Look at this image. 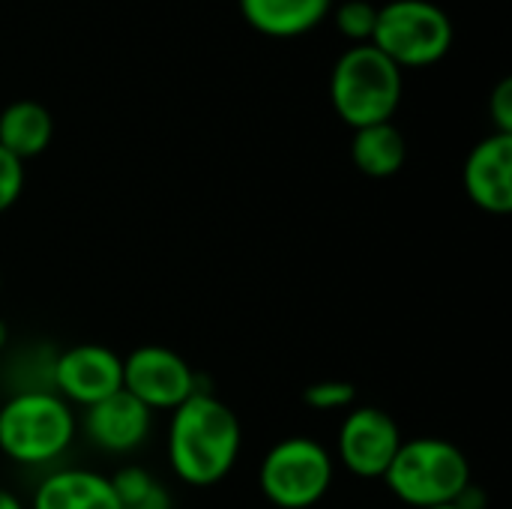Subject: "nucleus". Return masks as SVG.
<instances>
[{"mask_svg": "<svg viewBox=\"0 0 512 509\" xmlns=\"http://www.w3.org/2000/svg\"><path fill=\"white\" fill-rule=\"evenodd\" d=\"M330 450L306 435L282 438L267 450L258 468L261 495L279 509L315 507L333 486Z\"/></svg>", "mask_w": 512, "mask_h": 509, "instance_id": "39448f33", "label": "nucleus"}, {"mask_svg": "<svg viewBox=\"0 0 512 509\" xmlns=\"http://www.w3.org/2000/svg\"><path fill=\"white\" fill-rule=\"evenodd\" d=\"M117 390H123V357L105 345H72L54 360V393L69 405L90 408Z\"/></svg>", "mask_w": 512, "mask_h": 509, "instance_id": "1a4fd4ad", "label": "nucleus"}, {"mask_svg": "<svg viewBox=\"0 0 512 509\" xmlns=\"http://www.w3.org/2000/svg\"><path fill=\"white\" fill-rule=\"evenodd\" d=\"M330 99L351 129L390 123L402 102V69L372 42L351 45L333 66Z\"/></svg>", "mask_w": 512, "mask_h": 509, "instance_id": "7ed1b4c3", "label": "nucleus"}, {"mask_svg": "<svg viewBox=\"0 0 512 509\" xmlns=\"http://www.w3.org/2000/svg\"><path fill=\"white\" fill-rule=\"evenodd\" d=\"M432 509H462L459 504H444V507H432Z\"/></svg>", "mask_w": 512, "mask_h": 509, "instance_id": "5701e85b", "label": "nucleus"}, {"mask_svg": "<svg viewBox=\"0 0 512 509\" xmlns=\"http://www.w3.org/2000/svg\"><path fill=\"white\" fill-rule=\"evenodd\" d=\"M375 21H378V6H372L369 0H345V3L336 9V27H339L354 45L372 42Z\"/></svg>", "mask_w": 512, "mask_h": 509, "instance_id": "f3484780", "label": "nucleus"}, {"mask_svg": "<svg viewBox=\"0 0 512 509\" xmlns=\"http://www.w3.org/2000/svg\"><path fill=\"white\" fill-rule=\"evenodd\" d=\"M33 509H120L111 489V477H102L87 468H60L48 474L36 492Z\"/></svg>", "mask_w": 512, "mask_h": 509, "instance_id": "f8f14e48", "label": "nucleus"}, {"mask_svg": "<svg viewBox=\"0 0 512 509\" xmlns=\"http://www.w3.org/2000/svg\"><path fill=\"white\" fill-rule=\"evenodd\" d=\"M0 285H3V282H0Z\"/></svg>", "mask_w": 512, "mask_h": 509, "instance_id": "b1692460", "label": "nucleus"}, {"mask_svg": "<svg viewBox=\"0 0 512 509\" xmlns=\"http://www.w3.org/2000/svg\"><path fill=\"white\" fill-rule=\"evenodd\" d=\"M0 509H27L9 489H0Z\"/></svg>", "mask_w": 512, "mask_h": 509, "instance_id": "412c9836", "label": "nucleus"}, {"mask_svg": "<svg viewBox=\"0 0 512 509\" xmlns=\"http://www.w3.org/2000/svg\"><path fill=\"white\" fill-rule=\"evenodd\" d=\"M408 156L405 138L402 132L390 123H375L366 129H354V141H351V159L357 165L360 174L384 180L402 171Z\"/></svg>", "mask_w": 512, "mask_h": 509, "instance_id": "2eb2a0df", "label": "nucleus"}, {"mask_svg": "<svg viewBox=\"0 0 512 509\" xmlns=\"http://www.w3.org/2000/svg\"><path fill=\"white\" fill-rule=\"evenodd\" d=\"M489 114L495 120V132L512 135V78H504L489 96Z\"/></svg>", "mask_w": 512, "mask_h": 509, "instance_id": "aec40b11", "label": "nucleus"}, {"mask_svg": "<svg viewBox=\"0 0 512 509\" xmlns=\"http://www.w3.org/2000/svg\"><path fill=\"white\" fill-rule=\"evenodd\" d=\"M6 339H9V327H6V321L0 318V351L6 348Z\"/></svg>", "mask_w": 512, "mask_h": 509, "instance_id": "4be33fe9", "label": "nucleus"}, {"mask_svg": "<svg viewBox=\"0 0 512 509\" xmlns=\"http://www.w3.org/2000/svg\"><path fill=\"white\" fill-rule=\"evenodd\" d=\"M123 390L150 411H174L201 387L198 375L177 351L165 345H141L123 357Z\"/></svg>", "mask_w": 512, "mask_h": 509, "instance_id": "0eeeda50", "label": "nucleus"}, {"mask_svg": "<svg viewBox=\"0 0 512 509\" xmlns=\"http://www.w3.org/2000/svg\"><path fill=\"white\" fill-rule=\"evenodd\" d=\"M24 189V162L0 147V213H6Z\"/></svg>", "mask_w": 512, "mask_h": 509, "instance_id": "6ab92c4d", "label": "nucleus"}, {"mask_svg": "<svg viewBox=\"0 0 512 509\" xmlns=\"http://www.w3.org/2000/svg\"><path fill=\"white\" fill-rule=\"evenodd\" d=\"M465 192L468 198L492 213L507 216L512 210V135L483 138L465 159Z\"/></svg>", "mask_w": 512, "mask_h": 509, "instance_id": "9b49d317", "label": "nucleus"}, {"mask_svg": "<svg viewBox=\"0 0 512 509\" xmlns=\"http://www.w3.org/2000/svg\"><path fill=\"white\" fill-rule=\"evenodd\" d=\"M399 447H402V429L384 408H375V405L348 408L339 426L336 453H339V462L354 477L384 480Z\"/></svg>", "mask_w": 512, "mask_h": 509, "instance_id": "6e6552de", "label": "nucleus"}, {"mask_svg": "<svg viewBox=\"0 0 512 509\" xmlns=\"http://www.w3.org/2000/svg\"><path fill=\"white\" fill-rule=\"evenodd\" d=\"M333 0H240L243 18L267 36H300L309 33L327 12Z\"/></svg>", "mask_w": 512, "mask_h": 509, "instance_id": "ddd939ff", "label": "nucleus"}, {"mask_svg": "<svg viewBox=\"0 0 512 509\" xmlns=\"http://www.w3.org/2000/svg\"><path fill=\"white\" fill-rule=\"evenodd\" d=\"M243 447L237 414L207 390H198L171 411L168 423V462L171 471L192 489L222 483Z\"/></svg>", "mask_w": 512, "mask_h": 509, "instance_id": "f257e3e1", "label": "nucleus"}, {"mask_svg": "<svg viewBox=\"0 0 512 509\" xmlns=\"http://www.w3.org/2000/svg\"><path fill=\"white\" fill-rule=\"evenodd\" d=\"M84 435L105 453H135L153 429V411L132 399L126 390L84 408Z\"/></svg>", "mask_w": 512, "mask_h": 509, "instance_id": "9d476101", "label": "nucleus"}, {"mask_svg": "<svg viewBox=\"0 0 512 509\" xmlns=\"http://www.w3.org/2000/svg\"><path fill=\"white\" fill-rule=\"evenodd\" d=\"M372 45L399 69L441 63L453 45L450 15L429 0H393L378 9Z\"/></svg>", "mask_w": 512, "mask_h": 509, "instance_id": "423d86ee", "label": "nucleus"}, {"mask_svg": "<svg viewBox=\"0 0 512 509\" xmlns=\"http://www.w3.org/2000/svg\"><path fill=\"white\" fill-rule=\"evenodd\" d=\"M51 135H54V120L48 108L33 99H18L0 111V147L21 162L45 153Z\"/></svg>", "mask_w": 512, "mask_h": 509, "instance_id": "4468645a", "label": "nucleus"}, {"mask_svg": "<svg viewBox=\"0 0 512 509\" xmlns=\"http://www.w3.org/2000/svg\"><path fill=\"white\" fill-rule=\"evenodd\" d=\"M303 402L312 411H348L357 402V387L351 381H315L303 390Z\"/></svg>", "mask_w": 512, "mask_h": 509, "instance_id": "a211bd4d", "label": "nucleus"}, {"mask_svg": "<svg viewBox=\"0 0 512 509\" xmlns=\"http://www.w3.org/2000/svg\"><path fill=\"white\" fill-rule=\"evenodd\" d=\"M111 489L120 501V509H171L168 489L138 465L120 468L111 477Z\"/></svg>", "mask_w": 512, "mask_h": 509, "instance_id": "dca6fc26", "label": "nucleus"}, {"mask_svg": "<svg viewBox=\"0 0 512 509\" xmlns=\"http://www.w3.org/2000/svg\"><path fill=\"white\" fill-rule=\"evenodd\" d=\"M384 483L408 507H444L456 504L471 486V462L453 441L414 438L402 441Z\"/></svg>", "mask_w": 512, "mask_h": 509, "instance_id": "20e7f679", "label": "nucleus"}, {"mask_svg": "<svg viewBox=\"0 0 512 509\" xmlns=\"http://www.w3.org/2000/svg\"><path fill=\"white\" fill-rule=\"evenodd\" d=\"M75 432V411L54 390H21L0 405V453L15 465H51L72 447Z\"/></svg>", "mask_w": 512, "mask_h": 509, "instance_id": "f03ea898", "label": "nucleus"}]
</instances>
